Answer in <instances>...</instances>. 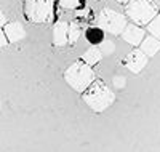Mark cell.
I'll return each instance as SVG.
<instances>
[{
  "label": "cell",
  "mask_w": 160,
  "mask_h": 152,
  "mask_svg": "<svg viewBox=\"0 0 160 152\" xmlns=\"http://www.w3.org/2000/svg\"><path fill=\"white\" fill-rule=\"evenodd\" d=\"M125 13L133 24L148 26L158 15V8L151 0H130L125 7Z\"/></svg>",
  "instance_id": "obj_3"
},
{
  "label": "cell",
  "mask_w": 160,
  "mask_h": 152,
  "mask_svg": "<svg viewBox=\"0 0 160 152\" xmlns=\"http://www.w3.org/2000/svg\"><path fill=\"white\" fill-rule=\"evenodd\" d=\"M0 110H2V101H0Z\"/></svg>",
  "instance_id": "obj_21"
},
{
  "label": "cell",
  "mask_w": 160,
  "mask_h": 152,
  "mask_svg": "<svg viewBox=\"0 0 160 152\" xmlns=\"http://www.w3.org/2000/svg\"><path fill=\"white\" fill-rule=\"evenodd\" d=\"M98 50L101 51L102 56H111V54H114V51H115V43L109 38L102 40L101 43H98Z\"/></svg>",
  "instance_id": "obj_14"
},
{
  "label": "cell",
  "mask_w": 160,
  "mask_h": 152,
  "mask_svg": "<svg viewBox=\"0 0 160 152\" xmlns=\"http://www.w3.org/2000/svg\"><path fill=\"white\" fill-rule=\"evenodd\" d=\"M148 63H149V58L146 56L139 48H135L133 51H130L125 58V66L133 74H139L142 69L148 66Z\"/></svg>",
  "instance_id": "obj_6"
},
{
  "label": "cell",
  "mask_w": 160,
  "mask_h": 152,
  "mask_svg": "<svg viewBox=\"0 0 160 152\" xmlns=\"http://www.w3.org/2000/svg\"><path fill=\"white\" fill-rule=\"evenodd\" d=\"M112 84H114V87L117 90H123L125 85H127V79L123 75H114L112 77Z\"/></svg>",
  "instance_id": "obj_16"
},
{
  "label": "cell",
  "mask_w": 160,
  "mask_h": 152,
  "mask_svg": "<svg viewBox=\"0 0 160 152\" xmlns=\"http://www.w3.org/2000/svg\"><path fill=\"white\" fill-rule=\"evenodd\" d=\"M55 0H24V16L29 23L45 24L53 18Z\"/></svg>",
  "instance_id": "obj_4"
},
{
  "label": "cell",
  "mask_w": 160,
  "mask_h": 152,
  "mask_svg": "<svg viewBox=\"0 0 160 152\" xmlns=\"http://www.w3.org/2000/svg\"><path fill=\"white\" fill-rule=\"evenodd\" d=\"M64 80L72 90L83 93L93 80H95V71L93 67L85 64L82 59L72 63L64 72Z\"/></svg>",
  "instance_id": "obj_2"
},
{
  "label": "cell",
  "mask_w": 160,
  "mask_h": 152,
  "mask_svg": "<svg viewBox=\"0 0 160 152\" xmlns=\"http://www.w3.org/2000/svg\"><path fill=\"white\" fill-rule=\"evenodd\" d=\"M101 59H102V54H101V51L98 50V47L88 48V50L83 53V56H82V61H83L85 64H88V66H95V64H98Z\"/></svg>",
  "instance_id": "obj_12"
},
{
  "label": "cell",
  "mask_w": 160,
  "mask_h": 152,
  "mask_svg": "<svg viewBox=\"0 0 160 152\" xmlns=\"http://www.w3.org/2000/svg\"><path fill=\"white\" fill-rule=\"evenodd\" d=\"M68 24L66 21H58L53 27V43L56 47H64L68 45Z\"/></svg>",
  "instance_id": "obj_9"
},
{
  "label": "cell",
  "mask_w": 160,
  "mask_h": 152,
  "mask_svg": "<svg viewBox=\"0 0 160 152\" xmlns=\"http://www.w3.org/2000/svg\"><path fill=\"white\" fill-rule=\"evenodd\" d=\"M87 38L96 47L98 43L102 42V31L99 29V27H90V29L87 31Z\"/></svg>",
  "instance_id": "obj_13"
},
{
  "label": "cell",
  "mask_w": 160,
  "mask_h": 152,
  "mask_svg": "<svg viewBox=\"0 0 160 152\" xmlns=\"http://www.w3.org/2000/svg\"><path fill=\"white\" fill-rule=\"evenodd\" d=\"M139 50L146 54L148 58H152L160 51V40L152 37V35H148L142 38V42L139 43Z\"/></svg>",
  "instance_id": "obj_10"
},
{
  "label": "cell",
  "mask_w": 160,
  "mask_h": 152,
  "mask_svg": "<svg viewBox=\"0 0 160 152\" xmlns=\"http://www.w3.org/2000/svg\"><path fill=\"white\" fill-rule=\"evenodd\" d=\"M82 24L78 21H71V24H68V43L75 45L78 42V38L82 37Z\"/></svg>",
  "instance_id": "obj_11"
},
{
  "label": "cell",
  "mask_w": 160,
  "mask_h": 152,
  "mask_svg": "<svg viewBox=\"0 0 160 152\" xmlns=\"http://www.w3.org/2000/svg\"><path fill=\"white\" fill-rule=\"evenodd\" d=\"M117 2H118V3H125V5H127V3L130 2V0H117Z\"/></svg>",
  "instance_id": "obj_20"
},
{
  "label": "cell",
  "mask_w": 160,
  "mask_h": 152,
  "mask_svg": "<svg viewBox=\"0 0 160 152\" xmlns=\"http://www.w3.org/2000/svg\"><path fill=\"white\" fill-rule=\"evenodd\" d=\"M7 45H8V40H7V37H5L3 31L0 29V48H3V47H7Z\"/></svg>",
  "instance_id": "obj_18"
},
{
  "label": "cell",
  "mask_w": 160,
  "mask_h": 152,
  "mask_svg": "<svg viewBox=\"0 0 160 152\" xmlns=\"http://www.w3.org/2000/svg\"><path fill=\"white\" fill-rule=\"evenodd\" d=\"M148 31H149V34L152 37H155V38L160 40V13L148 24Z\"/></svg>",
  "instance_id": "obj_15"
},
{
  "label": "cell",
  "mask_w": 160,
  "mask_h": 152,
  "mask_svg": "<svg viewBox=\"0 0 160 152\" xmlns=\"http://www.w3.org/2000/svg\"><path fill=\"white\" fill-rule=\"evenodd\" d=\"M3 34L8 40V43H16L19 42V40L26 38V35H28V32H26L24 26L18 21H13V23H7L3 26Z\"/></svg>",
  "instance_id": "obj_8"
},
{
  "label": "cell",
  "mask_w": 160,
  "mask_h": 152,
  "mask_svg": "<svg viewBox=\"0 0 160 152\" xmlns=\"http://www.w3.org/2000/svg\"><path fill=\"white\" fill-rule=\"evenodd\" d=\"M120 35H122V38L127 43H130L133 47H139L142 38L146 37V31L142 29V27L136 26V24H127Z\"/></svg>",
  "instance_id": "obj_7"
},
{
  "label": "cell",
  "mask_w": 160,
  "mask_h": 152,
  "mask_svg": "<svg viewBox=\"0 0 160 152\" xmlns=\"http://www.w3.org/2000/svg\"><path fill=\"white\" fill-rule=\"evenodd\" d=\"M82 101L95 112H104L106 109H109L114 104L115 94L102 80L95 79L90 84V87L82 93Z\"/></svg>",
  "instance_id": "obj_1"
},
{
  "label": "cell",
  "mask_w": 160,
  "mask_h": 152,
  "mask_svg": "<svg viewBox=\"0 0 160 152\" xmlns=\"http://www.w3.org/2000/svg\"><path fill=\"white\" fill-rule=\"evenodd\" d=\"M58 2L64 10H74L75 7L80 5V0H58Z\"/></svg>",
  "instance_id": "obj_17"
},
{
  "label": "cell",
  "mask_w": 160,
  "mask_h": 152,
  "mask_svg": "<svg viewBox=\"0 0 160 152\" xmlns=\"http://www.w3.org/2000/svg\"><path fill=\"white\" fill-rule=\"evenodd\" d=\"M7 24V16H5V13L0 10V27H3Z\"/></svg>",
  "instance_id": "obj_19"
},
{
  "label": "cell",
  "mask_w": 160,
  "mask_h": 152,
  "mask_svg": "<svg viewBox=\"0 0 160 152\" xmlns=\"http://www.w3.org/2000/svg\"><path fill=\"white\" fill-rule=\"evenodd\" d=\"M127 16L112 8H104L96 16V27L111 35H120L127 26Z\"/></svg>",
  "instance_id": "obj_5"
}]
</instances>
